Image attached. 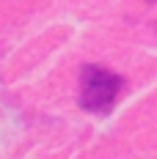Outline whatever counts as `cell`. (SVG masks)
I'll list each match as a JSON object with an SVG mask.
<instances>
[{
  "instance_id": "1",
  "label": "cell",
  "mask_w": 157,
  "mask_h": 159,
  "mask_svg": "<svg viewBox=\"0 0 157 159\" xmlns=\"http://www.w3.org/2000/svg\"><path fill=\"white\" fill-rule=\"evenodd\" d=\"M124 88V77L102 66H83L80 69V107L86 112L102 115L108 112Z\"/></svg>"
}]
</instances>
